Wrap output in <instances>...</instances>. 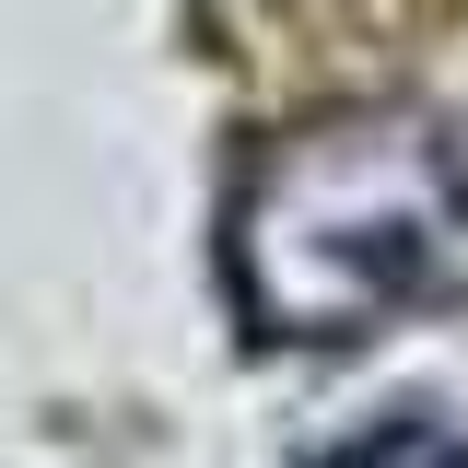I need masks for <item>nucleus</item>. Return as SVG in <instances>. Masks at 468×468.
<instances>
[{"label":"nucleus","instance_id":"1","mask_svg":"<svg viewBox=\"0 0 468 468\" xmlns=\"http://www.w3.org/2000/svg\"><path fill=\"white\" fill-rule=\"evenodd\" d=\"M246 340L351 351L468 292V141L433 106H328L270 129L223 199Z\"/></svg>","mask_w":468,"mask_h":468},{"label":"nucleus","instance_id":"2","mask_svg":"<svg viewBox=\"0 0 468 468\" xmlns=\"http://www.w3.org/2000/svg\"><path fill=\"white\" fill-rule=\"evenodd\" d=\"M316 468H468V433L445 410H387V421H363L351 445H328Z\"/></svg>","mask_w":468,"mask_h":468}]
</instances>
